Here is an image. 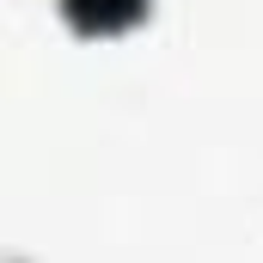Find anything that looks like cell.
<instances>
[{
  "mask_svg": "<svg viewBox=\"0 0 263 263\" xmlns=\"http://www.w3.org/2000/svg\"><path fill=\"white\" fill-rule=\"evenodd\" d=\"M141 0H67V12L86 25V31H110V25H123Z\"/></svg>",
  "mask_w": 263,
  "mask_h": 263,
  "instance_id": "1",
  "label": "cell"
}]
</instances>
